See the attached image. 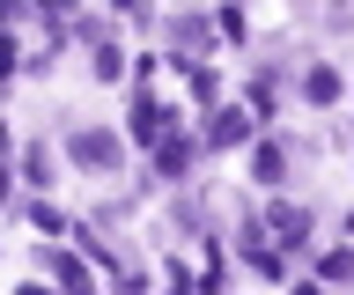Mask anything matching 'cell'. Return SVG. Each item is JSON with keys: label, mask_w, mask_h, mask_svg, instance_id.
<instances>
[{"label": "cell", "mask_w": 354, "mask_h": 295, "mask_svg": "<svg viewBox=\"0 0 354 295\" xmlns=\"http://www.w3.org/2000/svg\"><path fill=\"white\" fill-rule=\"evenodd\" d=\"M339 89H347V82H339V67H310V74H303V104H317V111H325V104H339Z\"/></svg>", "instance_id": "3957f363"}, {"label": "cell", "mask_w": 354, "mask_h": 295, "mask_svg": "<svg viewBox=\"0 0 354 295\" xmlns=\"http://www.w3.org/2000/svg\"><path fill=\"white\" fill-rule=\"evenodd\" d=\"M22 295H52V288H44V280H30V288H22Z\"/></svg>", "instance_id": "5bb4252c"}, {"label": "cell", "mask_w": 354, "mask_h": 295, "mask_svg": "<svg viewBox=\"0 0 354 295\" xmlns=\"http://www.w3.org/2000/svg\"><path fill=\"white\" fill-rule=\"evenodd\" d=\"M133 140H162V118H155V104L148 96H140V104H133V126H126Z\"/></svg>", "instance_id": "52a82bcc"}, {"label": "cell", "mask_w": 354, "mask_h": 295, "mask_svg": "<svg viewBox=\"0 0 354 295\" xmlns=\"http://www.w3.org/2000/svg\"><path fill=\"white\" fill-rule=\"evenodd\" d=\"M251 178H259V184H281L288 178V148H281V140H266L259 155H251Z\"/></svg>", "instance_id": "5b68a950"}, {"label": "cell", "mask_w": 354, "mask_h": 295, "mask_svg": "<svg viewBox=\"0 0 354 295\" xmlns=\"http://www.w3.org/2000/svg\"><path fill=\"white\" fill-rule=\"evenodd\" d=\"M207 37H214V30L199 23V15H177V45H192V52H207Z\"/></svg>", "instance_id": "9c48e42d"}, {"label": "cell", "mask_w": 354, "mask_h": 295, "mask_svg": "<svg viewBox=\"0 0 354 295\" xmlns=\"http://www.w3.org/2000/svg\"><path fill=\"white\" fill-rule=\"evenodd\" d=\"M22 170H30V184H44V178H52V148H30V162H22Z\"/></svg>", "instance_id": "8fae6325"}, {"label": "cell", "mask_w": 354, "mask_h": 295, "mask_svg": "<svg viewBox=\"0 0 354 295\" xmlns=\"http://www.w3.org/2000/svg\"><path fill=\"white\" fill-rule=\"evenodd\" d=\"M185 162H192V140H185V133L155 140V170H162V178H185Z\"/></svg>", "instance_id": "277c9868"}, {"label": "cell", "mask_w": 354, "mask_h": 295, "mask_svg": "<svg viewBox=\"0 0 354 295\" xmlns=\"http://www.w3.org/2000/svg\"><path fill=\"white\" fill-rule=\"evenodd\" d=\"M317 273H325V280H354V251H325Z\"/></svg>", "instance_id": "30bf717a"}, {"label": "cell", "mask_w": 354, "mask_h": 295, "mask_svg": "<svg viewBox=\"0 0 354 295\" xmlns=\"http://www.w3.org/2000/svg\"><path fill=\"white\" fill-rule=\"evenodd\" d=\"M207 140H214V148L251 140V111H243V104H236V111H214V118H207Z\"/></svg>", "instance_id": "7a4b0ae2"}, {"label": "cell", "mask_w": 354, "mask_h": 295, "mask_svg": "<svg viewBox=\"0 0 354 295\" xmlns=\"http://www.w3.org/2000/svg\"><path fill=\"white\" fill-rule=\"evenodd\" d=\"M66 155L82 162V170H118V155H126V148H118V133H111V126H74V133H66Z\"/></svg>", "instance_id": "6da1fadb"}, {"label": "cell", "mask_w": 354, "mask_h": 295, "mask_svg": "<svg viewBox=\"0 0 354 295\" xmlns=\"http://www.w3.org/2000/svg\"><path fill=\"white\" fill-rule=\"evenodd\" d=\"M15 15H22V0H0V23H15Z\"/></svg>", "instance_id": "7c38bea8"}, {"label": "cell", "mask_w": 354, "mask_h": 295, "mask_svg": "<svg viewBox=\"0 0 354 295\" xmlns=\"http://www.w3.org/2000/svg\"><path fill=\"white\" fill-rule=\"evenodd\" d=\"M0 200H8V162H0Z\"/></svg>", "instance_id": "9a60e30c"}, {"label": "cell", "mask_w": 354, "mask_h": 295, "mask_svg": "<svg viewBox=\"0 0 354 295\" xmlns=\"http://www.w3.org/2000/svg\"><path fill=\"white\" fill-rule=\"evenodd\" d=\"M8 74H15V52H8V45H0V82H8Z\"/></svg>", "instance_id": "4fadbf2b"}, {"label": "cell", "mask_w": 354, "mask_h": 295, "mask_svg": "<svg viewBox=\"0 0 354 295\" xmlns=\"http://www.w3.org/2000/svg\"><path fill=\"white\" fill-rule=\"evenodd\" d=\"M273 229H281V244H288V251H303V244H310V214H303V207H281V214H273Z\"/></svg>", "instance_id": "8992f818"}, {"label": "cell", "mask_w": 354, "mask_h": 295, "mask_svg": "<svg viewBox=\"0 0 354 295\" xmlns=\"http://www.w3.org/2000/svg\"><path fill=\"white\" fill-rule=\"evenodd\" d=\"M88 74H96V82H118V74H126V59H118V45H96V59H88Z\"/></svg>", "instance_id": "ba28073f"}]
</instances>
